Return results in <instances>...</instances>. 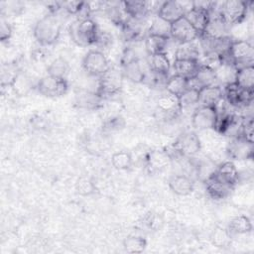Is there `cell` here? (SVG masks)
Listing matches in <instances>:
<instances>
[{
	"label": "cell",
	"instance_id": "19",
	"mask_svg": "<svg viewBox=\"0 0 254 254\" xmlns=\"http://www.w3.org/2000/svg\"><path fill=\"white\" fill-rule=\"evenodd\" d=\"M169 188L174 193L186 196L192 192L193 183L189 177L185 175H177L173 176L169 180Z\"/></svg>",
	"mask_w": 254,
	"mask_h": 254
},
{
	"label": "cell",
	"instance_id": "11",
	"mask_svg": "<svg viewBox=\"0 0 254 254\" xmlns=\"http://www.w3.org/2000/svg\"><path fill=\"white\" fill-rule=\"evenodd\" d=\"M217 113L215 107L198 106L191 116L192 127L198 131L213 129Z\"/></svg>",
	"mask_w": 254,
	"mask_h": 254
},
{
	"label": "cell",
	"instance_id": "27",
	"mask_svg": "<svg viewBox=\"0 0 254 254\" xmlns=\"http://www.w3.org/2000/svg\"><path fill=\"white\" fill-rule=\"evenodd\" d=\"M252 223L245 215H237L233 217L228 224V233L230 234H246L252 231Z\"/></svg>",
	"mask_w": 254,
	"mask_h": 254
},
{
	"label": "cell",
	"instance_id": "26",
	"mask_svg": "<svg viewBox=\"0 0 254 254\" xmlns=\"http://www.w3.org/2000/svg\"><path fill=\"white\" fill-rule=\"evenodd\" d=\"M201 51L198 45L194 42L180 44L175 53V60H191L197 61Z\"/></svg>",
	"mask_w": 254,
	"mask_h": 254
},
{
	"label": "cell",
	"instance_id": "23",
	"mask_svg": "<svg viewBox=\"0 0 254 254\" xmlns=\"http://www.w3.org/2000/svg\"><path fill=\"white\" fill-rule=\"evenodd\" d=\"M149 67L150 71H152L155 74L168 76V73L171 69V64L167 55L165 53H160L150 56Z\"/></svg>",
	"mask_w": 254,
	"mask_h": 254
},
{
	"label": "cell",
	"instance_id": "42",
	"mask_svg": "<svg viewBox=\"0 0 254 254\" xmlns=\"http://www.w3.org/2000/svg\"><path fill=\"white\" fill-rule=\"evenodd\" d=\"M12 35V28L10 24L5 20L1 19V27H0V39L2 42L8 41Z\"/></svg>",
	"mask_w": 254,
	"mask_h": 254
},
{
	"label": "cell",
	"instance_id": "2",
	"mask_svg": "<svg viewBox=\"0 0 254 254\" xmlns=\"http://www.w3.org/2000/svg\"><path fill=\"white\" fill-rule=\"evenodd\" d=\"M96 23L90 19H76L69 26V36L73 43L80 47L94 45L98 35Z\"/></svg>",
	"mask_w": 254,
	"mask_h": 254
},
{
	"label": "cell",
	"instance_id": "10",
	"mask_svg": "<svg viewBox=\"0 0 254 254\" xmlns=\"http://www.w3.org/2000/svg\"><path fill=\"white\" fill-rule=\"evenodd\" d=\"M173 150L176 154L181 156H194L200 150L199 138L194 132H186L174 143Z\"/></svg>",
	"mask_w": 254,
	"mask_h": 254
},
{
	"label": "cell",
	"instance_id": "3",
	"mask_svg": "<svg viewBox=\"0 0 254 254\" xmlns=\"http://www.w3.org/2000/svg\"><path fill=\"white\" fill-rule=\"evenodd\" d=\"M223 63L232 64L236 70L253 65L254 50L252 45L244 40H232L228 55L223 59Z\"/></svg>",
	"mask_w": 254,
	"mask_h": 254
},
{
	"label": "cell",
	"instance_id": "39",
	"mask_svg": "<svg viewBox=\"0 0 254 254\" xmlns=\"http://www.w3.org/2000/svg\"><path fill=\"white\" fill-rule=\"evenodd\" d=\"M76 191L82 195H89L95 191V186L89 178L82 177L75 184Z\"/></svg>",
	"mask_w": 254,
	"mask_h": 254
},
{
	"label": "cell",
	"instance_id": "6",
	"mask_svg": "<svg viewBox=\"0 0 254 254\" xmlns=\"http://www.w3.org/2000/svg\"><path fill=\"white\" fill-rule=\"evenodd\" d=\"M223 90V99L230 106L246 107L252 103L254 89H245L240 87L234 81L225 84Z\"/></svg>",
	"mask_w": 254,
	"mask_h": 254
},
{
	"label": "cell",
	"instance_id": "13",
	"mask_svg": "<svg viewBox=\"0 0 254 254\" xmlns=\"http://www.w3.org/2000/svg\"><path fill=\"white\" fill-rule=\"evenodd\" d=\"M157 108L163 114L164 117L173 119L177 117L182 111L179 96L167 92L162 94L157 101Z\"/></svg>",
	"mask_w": 254,
	"mask_h": 254
},
{
	"label": "cell",
	"instance_id": "36",
	"mask_svg": "<svg viewBox=\"0 0 254 254\" xmlns=\"http://www.w3.org/2000/svg\"><path fill=\"white\" fill-rule=\"evenodd\" d=\"M21 71L18 69L17 65L13 64H7L2 65V85H12L16 77L19 75Z\"/></svg>",
	"mask_w": 254,
	"mask_h": 254
},
{
	"label": "cell",
	"instance_id": "33",
	"mask_svg": "<svg viewBox=\"0 0 254 254\" xmlns=\"http://www.w3.org/2000/svg\"><path fill=\"white\" fill-rule=\"evenodd\" d=\"M123 246L128 253L138 254V253H142L146 249L147 241L145 238L141 236L131 235L124 240Z\"/></svg>",
	"mask_w": 254,
	"mask_h": 254
},
{
	"label": "cell",
	"instance_id": "16",
	"mask_svg": "<svg viewBox=\"0 0 254 254\" xmlns=\"http://www.w3.org/2000/svg\"><path fill=\"white\" fill-rule=\"evenodd\" d=\"M223 99V90L220 85H210L198 90V106L215 107Z\"/></svg>",
	"mask_w": 254,
	"mask_h": 254
},
{
	"label": "cell",
	"instance_id": "24",
	"mask_svg": "<svg viewBox=\"0 0 254 254\" xmlns=\"http://www.w3.org/2000/svg\"><path fill=\"white\" fill-rule=\"evenodd\" d=\"M198 67L199 65L197 62L191 60H175L173 63L175 74L186 78L192 77L196 73Z\"/></svg>",
	"mask_w": 254,
	"mask_h": 254
},
{
	"label": "cell",
	"instance_id": "22",
	"mask_svg": "<svg viewBox=\"0 0 254 254\" xmlns=\"http://www.w3.org/2000/svg\"><path fill=\"white\" fill-rule=\"evenodd\" d=\"M122 4L128 17L138 21H143L150 13L147 1H124Z\"/></svg>",
	"mask_w": 254,
	"mask_h": 254
},
{
	"label": "cell",
	"instance_id": "17",
	"mask_svg": "<svg viewBox=\"0 0 254 254\" xmlns=\"http://www.w3.org/2000/svg\"><path fill=\"white\" fill-rule=\"evenodd\" d=\"M211 175L218 180L219 182L228 185L230 187H234L238 182V171L231 161H226L222 163Z\"/></svg>",
	"mask_w": 254,
	"mask_h": 254
},
{
	"label": "cell",
	"instance_id": "28",
	"mask_svg": "<svg viewBox=\"0 0 254 254\" xmlns=\"http://www.w3.org/2000/svg\"><path fill=\"white\" fill-rule=\"evenodd\" d=\"M234 82L245 89H254V67L246 66L236 70Z\"/></svg>",
	"mask_w": 254,
	"mask_h": 254
},
{
	"label": "cell",
	"instance_id": "1",
	"mask_svg": "<svg viewBox=\"0 0 254 254\" xmlns=\"http://www.w3.org/2000/svg\"><path fill=\"white\" fill-rule=\"evenodd\" d=\"M34 37L43 46L55 44L61 34V23L56 14H48L41 18L34 27Z\"/></svg>",
	"mask_w": 254,
	"mask_h": 254
},
{
	"label": "cell",
	"instance_id": "37",
	"mask_svg": "<svg viewBox=\"0 0 254 254\" xmlns=\"http://www.w3.org/2000/svg\"><path fill=\"white\" fill-rule=\"evenodd\" d=\"M179 99H180L182 111L185 108L198 104V90L192 89V88H188L185 92H183L179 96Z\"/></svg>",
	"mask_w": 254,
	"mask_h": 254
},
{
	"label": "cell",
	"instance_id": "15",
	"mask_svg": "<svg viewBox=\"0 0 254 254\" xmlns=\"http://www.w3.org/2000/svg\"><path fill=\"white\" fill-rule=\"evenodd\" d=\"M187 10L179 1H165L160 6L157 16L164 21L172 24L185 16Z\"/></svg>",
	"mask_w": 254,
	"mask_h": 254
},
{
	"label": "cell",
	"instance_id": "14",
	"mask_svg": "<svg viewBox=\"0 0 254 254\" xmlns=\"http://www.w3.org/2000/svg\"><path fill=\"white\" fill-rule=\"evenodd\" d=\"M216 81L218 80L215 70L208 67L199 66L196 73L192 77L188 78V88L199 90L205 86L216 85Z\"/></svg>",
	"mask_w": 254,
	"mask_h": 254
},
{
	"label": "cell",
	"instance_id": "29",
	"mask_svg": "<svg viewBox=\"0 0 254 254\" xmlns=\"http://www.w3.org/2000/svg\"><path fill=\"white\" fill-rule=\"evenodd\" d=\"M69 69H70V66L68 62L65 59L60 57L55 59L50 64V65L47 68V71L49 75L59 77V78H65L69 72Z\"/></svg>",
	"mask_w": 254,
	"mask_h": 254
},
{
	"label": "cell",
	"instance_id": "30",
	"mask_svg": "<svg viewBox=\"0 0 254 254\" xmlns=\"http://www.w3.org/2000/svg\"><path fill=\"white\" fill-rule=\"evenodd\" d=\"M171 160L167 151H153L147 157L148 166L153 170H162L166 168Z\"/></svg>",
	"mask_w": 254,
	"mask_h": 254
},
{
	"label": "cell",
	"instance_id": "4",
	"mask_svg": "<svg viewBox=\"0 0 254 254\" xmlns=\"http://www.w3.org/2000/svg\"><path fill=\"white\" fill-rule=\"evenodd\" d=\"M250 3L242 0H227L222 2L217 10L228 26L236 25L246 18Z\"/></svg>",
	"mask_w": 254,
	"mask_h": 254
},
{
	"label": "cell",
	"instance_id": "43",
	"mask_svg": "<svg viewBox=\"0 0 254 254\" xmlns=\"http://www.w3.org/2000/svg\"><path fill=\"white\" fill-rule=\"evenodd\" d=\"M111 40L112 38L109 36V34L107 33H101L100 31H98V35H97V39L94 45H97L100 48H105L108 47L111 44Z\"/></svg>",
	"mask_w": 254,
	"mask_h": 254
},
{
	"label": "cell",
	"instance_id": "32",
	"mask_svg": "<svg viewBox=\"0 0 254 254\" xmlns=\"http://www.w3.org/2000/svg\"><path fill=\"white\" fill-rule=\"evenodd\" d=\"M77 104L80 107L88 109H96L99 107L102 98L96 92H83L76 96Z\"/></svg>",
	"mask_w": 254,
	"mask_h": 254
},
{
	"label": "cell",
	"instance_id": "12",
	"mask_svg": "<svg viewBox=\"0 0 254 254\" xmlns=\"http://www.w3.org/2000/svg\"><path fill=\"white\" fill-rule=\"evenodd\" d=\"M253 142L241 136L233 137L227 146V153L234 160H248L253 158Z\"/></svg>",
	"mask_w": 254,
	"mask_h": 254
},
{
	"label": "cell",
	"instance_id": "31",
	"mask_svg": "<svg viewBox=\"0 0 254 254\" xmlns=\"http://www.w3.org/2000/svg\"><path fill=\"white\" fill-rule=\"evenodd\" d=\"M165 87L167 92L180 96L188 89V78L174 74L168 78Z\"/></svg>",
	"mask_w": 254,
	"mask_h": 254
},
{
	"label": "cell",
	"instance_id": "8",
	"mask_svg": "<svg viewBox=\"0 0 254 254\" xmlns=\"http://www.w3.org/2000/svg\"><path fill=\"white\" fill-rule=\"evenodd\" d=\"M82 67L88 74L99 77L110 66L105 55L101 51L91 50L84 56L82 60Z\"/></svg>",
	"mask_w": 254,
	"mask_h": 254
},
{
	"label": "cell",
	"instance_id": "41",
	"mask_svg": "<svg viewBox=\"0 0 254 254\" xmlns=\"http://www.w3.org/2000/svg\"><path fill=\"white\" fill-rule=\"evenodd\" d=\"M240 136L246 139L247 141L253 142V119L252 118L242 122Z\"/></svg>",
	"mask_w": 254,
	"mask_h": 254
},
{
	"label": "cell",
	"instance_id": "21",
	"mask_svg": "<svg viewBox=\"0 0 254 254\" xmlns=\"http://www.w3.org/2000/svg\"><path fill=\"white\" fill-rule=\"evenodd\" d=\"M186 19L196 29V31L201 34L209 20V12L200 8L192 7L185 14Z\"/></svg>",
	"mask_w": 254,
	"mask_h": 254
},
{
	"label": "cell",
	"instance_id": "35",
	"mask_svg": "<svg viewBox=\"0 0 254 254\" xmlns=\"http://www.w3.org/2000/svg\"><path fill=\"white\" fill-rule=\"evenodd\" d=\"M149 34L158 35V36H162V37H166V38L170 39L171 24L157 16V18L154 19V21L152 22V24L149 28Z\"/></svg>",
	"mask_w": 254,
	"mask_h": 254
},
{
	"label": "cell",
	"instance_id": "40",
	"mask_svg": "<svg viewBox=\"0 0 254 254\" xmlns=\"http://www.w3.org/2000/svg\"><path fill=\"white\" fill-rule=\"evenodd\" d=\"M84 2L82 1H65L62 2V9H64L68 14L77 15L82 9Z\"/></svg>",
	"mask_w": 254,
	"mask_h": 254
},
{
	"label": "cell",
	"instance_id": "25",
	"mask_svg": "<svg viewBox=\"0 0 254 254\" xmlns=\"http://www.w3.org/2000/svg\"><path fill=\"white\" fill-rule=\"evenodd\" d=\"M169 38L148 34L145 38L144 46L145 50L149 56H153L160 53H165V49L167 48Z\"/></svg>",
	"mask_w": 254,
	"mask_h": 254
},
{
	"label": "cell",
	"instance_id": "20",
	"mask_svg": "<svg viewBox=\"0 0 254 254\" xmlns=\"http://www.w3.org/2000/svg\"><path fill=\"white\" fill-rule=\"evenodd\" d=\"M123 76L132 82L140 83L146 78V73L138 59L131 60L122 64Z\"/></svg>",
	"mask_w": 254,
	"mask_h": 254
},
{
	"label": "cell",
	"instance_id": "38",
	"mask_svg": "<svg viewBox=\"0 0 254 254\" xmlns=\"http://www.w3.org/2000/svg\"><path fill=\"white\" fill-rule=\"evenodd\" d=\"M1 7V14L4 15H12L16 16L20 14L24 8L22 2L19 1H3L0 3Z\"/></svg>",
	"mask_w": 254,
	"mask_h": 254
},
{
	"label": "cell",
	"instance_id": "9",
	"mask_svg": "<svg viewBox=\"0 0 254 254\" xmlns=\"http://www.w3.org/2000/svg\"><path fill=\"white\" fill-rule=\"evenodd\" d=\"M198 36L199 33L185 16L171 24V38L179 42V44L194 42L198 39Z\"/></svg>",
	"mask_w": 254,
	"mask_h": 254
},
{
	"label": "cell",
	"instance_id": "5",
	"mask_svg": "<svg viewBox=\"0 0 254 254\" xmlns=\"http://www.w3.org/2000/svg\"><path fill=\"white\" fill-rule=\"evenodd\" d=\"M123 78L122 70H119L116 67H109L102 75L99 76L98 89L96 93L102 99L116 94L122 86Z\"/></svg>",
	"mask_w": 254,
	"mask_h": 254
},
{
	"label": "cell",
	"instance_id": "7",
	"mask_svg": "<svg viewBox=\"0 0 254 254\" xmlns=\"http://www.w3.org/2000/svg\"><path fill=\"white\" fill-rule=\"evenodd\" d=\"M36 87L46 97H60L66 93L68 82L66 78H59L47 74L38 81Z\"/></svg>",
	"mask_w": 254,
	"mask_h": 254
},
{
	"label": "cell",
	"instance_id": "34",
	"mask_svg": "<svg viewBox=\"0 0 254 254\" xmlns=\"http://www.w3.org/2000/svg\"><path fill=\"white\" fill-rule=\"evenodd\" d=\"M111 163L115 169L119 171H126L131 168L133 160L130 153L125 151H119L112 155Z\"/></svg>",
	"mask_w": 254,
	"mask_h": 254
},
{
	"label": "cell",
	"instance_id": "18",
	"mask_svg": "<svg viewBox=\"0 0 254 254\" xmlns=\"http://www.w3.org/2000/svg\"><path fill=\"white\" fill-rule=\"evenodd\" d=\"M205 189L212 198L222 199L230 194L233 187L219 182L210 174L205 180Z\"/></svg>",
	"mask_w": 254,
	"mask_h": 254
}]
</instances>
